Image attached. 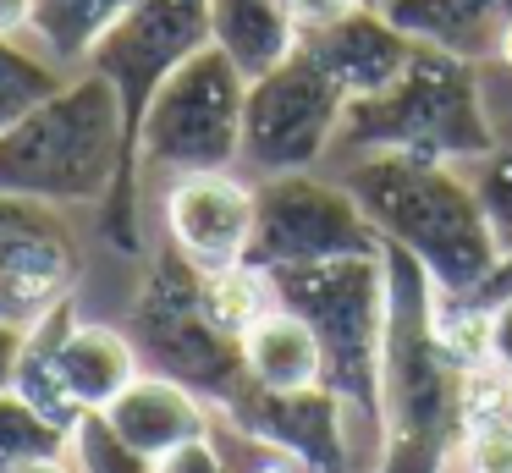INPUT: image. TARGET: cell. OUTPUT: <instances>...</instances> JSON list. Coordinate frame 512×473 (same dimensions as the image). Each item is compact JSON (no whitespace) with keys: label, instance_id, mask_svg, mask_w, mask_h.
Returning a JSON list of instances; mask_svg holds the SVG:
<instances>
[{"label":"cell","instance_id":"1","mask_svg":"<svg viewBox=\"0 0 512 473\" xmlns=\"http://www.w3.org/2000/svg\"><path fill=\"white\" fill-rule=\"evenodd\" d=\"M347 193L375 220L380 242L408 253L446 303H474L496 264L507 259L474 182L457 176V165L369 154L347 171Z\"/></svg>","mask_w":512,"mask_h":473},{"label":"cell","instance_id":"2","mask_svg":"<svg viewBox=\"0 0 512 473\" xmlns=\"http://www.w3.org/2000/svg\"><path fill=\"white\" fill-rule=\"evenodd\" d=\"M127 176V116L100 72L67 77L61 94L0 132V193L39 204H111Z\"/></svg>","mask_w":512,"mask_h":473},{"label":"cell","instance_id":"3","mask_svg":"<svg viewBox=\"0 0 512 473\" xmlns=\"http://www.w3.org/2000/svg\"><path fill=\"white\" fill-rule=\"evenodd\" d=\"M281 308L309 319L325 352V385L342 396L347 418H364L369 440L386 446V325L391 275L386 253L375 259H331L298 270H265Z\"/></svg>","mask_w":512,"mask_h":473},{"label":"cell","instance_id":"4","mask_svg":"<svg viewBox=\"0 0 512 473\" xmlns=\"http://www.w3.org/2000/svg\"><path fill=\"white\" fill-rule=\"evenodd\" d=\"M336 149H353L358 160L413 154V160H435V165H479L501 149V138L485 116L474 66L419 44L413 66L386 94L347 105Z\"/></svg>","mask_w":512,"mask_h":473},{"label":"cell","instance_id":"5","mask_svg":"<svg viewBox=\"0 0 512 473\" xmlns=\"http://www.w3.org/2000/svg\"><path fill=\"white\" fill-rule=\"evenodd\" d=\"M127 336H133L138 358L149 363V374L182 380L221 413L243 396V347L204 314V270H193L177 248L155 253L133 297V314H127Z\"/></svg>","mask_w":512,"mask_h":473},{"label":"cell","instance_id":"6","mask_svg":"<svg viewBox=\"0 0 512 473\" xmlns=\"http://www.w3.org/2000/svg\"><path fill=\"white\" fill-rule=\"evenodd\" d=\"M243 105L248 77L215 44H204L149 99V116L138 127V171H232L243 160Z\"/></svg>","mask_w":512,"mask_h":473},{"label":"cell","instance_id":"7","mask_svg":"<svg viewBox=\"0 0 512 473\" xmlns=\"http://www.w3.org/2000/svg\"><path fill=\"white\" fill-rule=\"evenodd\" d=\"M386 253L375 220L358 209L347 182H320L314 171L265 176L254 187V248L259 270H298L331 259H375Z\"/></svg>","mask_w":512,"mask_h":473},{"label":"cell","instance_id":"8","mask_svg":"<svg viewBox=\"0 0 512 473\" xmlns=\"http://www.w3.org/2000/svg\"><path fill=\"white\" fill-rule=\"evenodd\" d=\"M347 99L314 72L303 55L276 66L270 77L248 83L243 105V160L259 176H292L309 171L325 149H336Z\"/></svg>","mask_w":512,"mask_h":473},{"label":"cell","instance_id":"9","mask_svg":"<svg viewBox=\"0 0 512 473\" xmlns=\"http://www.w3.org/2000/svg\"><path fill=\"white\" fill-rule=\"evenodd\" d=\"M78 237L56 204L0 193V325H39L50 308L72 303Z\"/></svg>","mask_w":512,"mask_h":473},{"label":"cell","instance_id":"10","mask_svg":"<svg viewBox=\"0 0 512 473\" xmlns=\"http://www.w3.org/2000/svg\"><path fill=\"white\" fill-rule=\"evenodd\" d=\"M226 424L265 451L292 457L303 473H353V418L331 385L314 391H259L243 385Z\"/></svg>","mask_w":512,"mask_h":473},{"label":"cell","instance_id":"11","mask_svg":"<svg viewBox=\"0 0 512 473\" xmlns=\"http://www.w3.org/2000/svg\"><path fill=\"white\" fill-rule=\"evenodd\" d=\"M160 215H166L171 248L193 270L248 264V248H254V182H243L237 171L171 176Z\"/></svg>","mask_w":512,"mask_h":473},{"label":"cell","instance_id":"12","mask_svg":"<svg viewBox=\"0 0 512 473\" xmlns=\"http://www.w3.org/2000/svg\"><path fill=\"white\" fill-rule=\"evenodd\" d=\"M298 55L347 99V105H358V99L386 94V88L413 66L419 44H413L380 6H358V11H347L342 22H331V28H309L298 39Z\"/></svg>","mask_w":512,"mask_h":473},{"label":"cell","instance_id":"13","mask_svg":"<svg viewBox=\"0 0 512 473\" xmlns=\"http://www.w3.org/2000/svg\"><path fill=\"white\" fill-rule=\"evenodd\" d=\"M105 418H111L127 446L144 451L149 462H160L166 451L210 435V402H204L199 391H188L182 380H166V374H149V369L105 407Z\"/></svg>","mask_w":512,"mask_h":473},{"label":"cell","instance_id":"14","mask_svg":"<svg viewBox=\"0 0 512 473\" xmlns=\"http://www.w3.org/2000/svg\"><path fill=\"white\" fill-rule=\"evenodd\" d=\"M380 11L413 44H430L468 66L496 61L501 39L512 33V0H386Z\"/></svg>","mask_w":512,"mask_h":473},{"label":"cell","instance_id":"15","mask_svg":"<svg viewBox=\"0 0 512 473\" xmlns=\"http://www.w3.org/2000/svg\"><path fill=\"white\" fill-rule=\"evenodd\" d=\"M56 374L78 413H105L144 374L133 336L116 325H72L56 347Z\"/></svg>","mask_w":512,"mask_h":473},{"label":"cell","instance_id":"16","mask_svg":"<svg viewBox=\"0 0 512 473\" xmlns=\"http://www.w3.org/2000/svg\"><path fill=\"white\" fill-rule=\"evenodd\" d=\"M303 28L292 22L287 0H210V44L248 77H270L298 55Z\"/></svg>","mask_w":512,"mask_h":473},{"label":"cell","instance_id":"17","mask_svg":"<svg viewBox=\"0 0 512 473\" xmlns=\"http://www.w3.org/2000/svg\"><path fill=\"white\" fill-rule=\"evenodd\" d=\"M237 347H243L248 385H259V391H314V385H325L320 336L309 330V319H298L281 303Z\"/></svg>","mask_w":512,"mask_h":473},{"label":"cell","instance_id":"18","mask_svg":"<svg viewBox=\"0 0 512 473\" xmlns=\"http://www.w3.org/2000/svg\"><path fill=\"white\" fill-rule=\"evenodd\" d=\"M133 6L138 0H34L28 33L45 61H89Z\"/></svg>","mask_w":512,"mask_h":473},{"label":"cell","instance_id":"19","mask_svg":"<svg viewBox=\"0 0 512 473\" xmlns=\"http://www.w3.org/2000/svg\"><path fill=\"white\" fill-rule=\"evenodd\" d=\"M270 308H276V292H270V275L259 270V264L204 270V314H210L215 330H226L232 341H243Z\"/></svg>","mask_w":512,"mask_h":473},{"label":"cell","instance_id":"20","mask_svg":"<svg viewBox=\"0 0 512 473\" xmlns=\"http://www.w3.org/2000/svg\"><path fill=\"white\" fill-rule=\"evenodd\" d=\"M61 88H67V77L56 72V61H45L39 50H23L17 39H0V132Z\"/></svg>","mask_w":512,"mask_h":473},{"label":"cell","instance_id":"21","mask_svg":"<svg viewBox=\"0 0 512 473\" xmlns=\"http://www.w3.org/2000/svg\"><path fill=\"white\" fill-rule=\"evenodd\" d=\"M45 457H67V429L50 424L17 391H6L0 396V473L23 468V462H45Z\"/></svg>","mask_w":512,"mask_h":473},{"label":"cell","instance_id":"22","mask_svg":"<svg viewBox=\"0 0 512 473\" xmlns=\"http://www.w3.org/2000/svg\"><path fill=\"white\" fill-rule=\"evenodd\" d=\"M67 462H72V473H155V462L127 446L122 429L105 413H83L67 429Z\"/></svg>","mask_w":512,"mask_h":473},{"label":"cell","instance_id":"23","mask_svg":"<svg viewBox=\"0 0 512 473\" xmlns=\"http://www.w3.org/2000/svg\"><path fill=\"white\" fill-rule=\"evenodd\" d=\"M474 182V193H479V204H485V215H490V231H496V242L512 253V138L501 143L490 160H479V171L468 176Z\"/></svg>","mask_w":512,"mask_h":473},{"label":"cell","instance_id":"24","mask_svg":"<svg viewBox=\"0 0 512 473\" xmlns=\"http://www.w3.org/2000/svg\"><path fill=\"white\" fill-rule=\"evenodd\" d=\"M485 369L512 380V292L485 303Z\"/></svg>","mask_w":512,"mask_h":473},{"label":"cell","instance_id":"25","mask_svg":"<svg viewBox=\"0 0 512 473\" xmlns=\"http://www.w3.org/2000/svg\"><path fill=\"white\" fill-rule=\"evenodd\" d=\"M155 473H232V468H226L215 435H204V440H188V446L166 451V457L155 462Z\"/></svg>","mask_w":512,"mask_h":473},{"label":"cell","instance_id":"26","mask_svg":"<svg viewBox=\"0 0 512 473\" xmlns=\"http://www.w3.org/2000/svg\"><path fill=\"white\" fill-rule=\"evenodd\" d=\"M358 6H369V0H287L292 22H298L303 33H309V28H331V22H342L347 11H358Z\"/></svg>","mask_w":512,"mask_h":473},{"label":"cell","instance_id":"27","mask_svg":"<svg viewBox=\"0 0 512 473\" xmlns=\"http://www.w3.org/2000/svg\"><path fill=\"white\" fill-rule=\"evenodd\" d=\"M23 341H28V330H17V325H0V396L17 385V363H23Z\"/></svg>","mask_w":512,"mask_h":473},{"label":"cell","instance_id":"28","mask_svg":"<svg viewBox=\"0 0 512 473\" xmlns=\"http://www.w3.org/2000/svg\"><path fill=\"white\" fill-rule=\"evenodd\" d=\"M28 17H34V0H0V39H23Z\"/></svg>","mask_w":512,"mask_h":473},{"label":"cell","instance_id":"29","mask_svg":"<svg viewBox=\"0 0 512 473\" xmlns=\"http://www.w3.org/2000/svg\"><path fill=\"white\" fill-rule=\"evenodd\" d=\"M507 292H512V253H507V259H501V264H496V275H490V281H485V292H479L474 303L485 308V303H496V297H507Z\"/></svg>","mask_w":512,"mask_h":473},{"label":"cell","instance_id":"30","mask_svg":"<svg viewBox=\"0 0 512 473\" xmlns=\"http://www.w3.org/2000/svg\"><path fill=\"white\" fill-rule=\"evenodd\" d=\"M248 446H254V440H248ZM254 451H259V457H254V468H248V473H303L298 462L281 457V451H265V446H254Z\"/></svg>","mask_w":512,"mask_h":473},{"label":"cell","instance_id":"31","mask_svg":"<svg viewBox=\"0 0 512 473\" xmlns=\"http://www.w3.org/2000/svg\"><path fill=\"white\" fill-rule=\"evenodd\" d=\"M12 473H72V462L67 457H45V462H23V468H12Z\"/></svg>","mask_w":512,"mask_h":473},{"label":"cell","instance_id":"32","mask_svg":"<svg viewBox=\"0 0 512 473\" xmlns=\"http://www.w3.org/2000/svg\"><path fill=\"white\" fill-rule=\"evenodd\" d=\"M496 66H507V72H512V33L501 39V50H496Z\"/></svg>","mask_w":512,"mask_h":473},{"label":"cell","instance_id":"33","mask_svg":"<svg viewBox=\"0 0 512 473\" xmlns=\"http://www.w3.org/2000/svg\"><path fill=\"white\" fill-rule=\"evenodd\" d=\"M369 6H386V0H369Z\"/></svg>","mask_w":512,"mask_h":473},{"label":"cell","instance_id":"34","mask_svg":"<svg viewBox=\"0 0 512 473\" xmlns=\"http://www.w3.org/2000/svg\"><path fill=\"white\" fill-rule=\"evenodd\" d=\"M507 396H512V380H507Z\"/></svg>","mask_w":512,"mask_h":473}]
</instances>
